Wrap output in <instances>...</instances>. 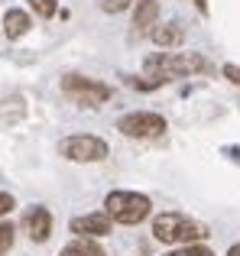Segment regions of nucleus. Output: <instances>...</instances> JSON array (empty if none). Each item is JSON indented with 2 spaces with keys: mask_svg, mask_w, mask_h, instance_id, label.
Wrapping results in <instances>:
<instances>
[{
  "mask_svg": "<svg viewBox=\"0 0 240 256\" xmlns=\"http://www.w3.org/2000/svg\"><path fill=\"white\" fill-rule=\"evenodd\" d=\"M110 224H114V220H110L104 211L82 214V218H72V234H75V237L98 240V237H108V234H110Z\"/></svg>",
  "mask_w": 240,
  "mask_h": 256,
  "instance_id": "obj_7",
  "label": "nucleus"
},
{
  "mask_svg": "<svg viewBox=\"0 0 240 256\" xmlns=\"http://www.w3.org/2000/svg\"><path fill=\"white\" fill-rule=\"evenodd\" d=\"M152 237L159 244H172V246H188V244H202L208 240V227L202 220H192L178 211H166L152 220Z\"/></svg>",
  "mask_w": 240,
  "mask_h": 256,
  "instance_id": "obj_1",
  "label": "nucleus"
},
{
  "mask_svg": "<svg viewBox=\"0 0 240 256\" xmlns=\"http://www.w3.org/2000/svg\"><path fill=\"white\" fill-rule=\"evenodd\" d=\"M152 42L162 46V49H178L185 42V30L182 23H162V26H152Z\"/></svg>",
  "mask_w": 240,
  "mask_h": 256,
  "instance_id": "obj_8",
  "label": "nucleus"
},
{
  "mask_svg": "<svg viewBox=\"0 0 240 256\" xmlns=\"http://www.w3.org/2000/svg\"><path fill=\"white\" fill-rule=\"evenodd\" d=\"M62 256H104V250H101V244L91 240V237H75L72 244L62 246Z\"/></svg>",
  "mask_w": 240,
  "mask_h": 256,
  "instance_id": "obj_11",
  "label": "nucleus"
},
{
  "mask_svg": "<svg viewBox=\"0 0 240 256\" xmlns=\"http://www.w3.org/2000/svg\"><path fill=\"white\" fill-rule=\"evenodd\" d=\"M16 208V201H13V194H6V192H0V218H6V214Z\"/></svg>",
  "mask_w": 240,
  "mask_h": 256,
  "instance_id": "obj_16",
  "label": "nucleus"
},
{
  "mask_svg": "<svg viewBox=\"0 0 240 256\" xmlns=\"http://www.w3.org/2000/svg\"><path fill=\"white\" fill-rule=\"evenodd\" d=\"M133 0H101V10L104 13H120V10H126Z\"/></svg>",
  "mask_w": 240,
  "mask_h": 256,
  "instance_id": "obj_15",
  "label": "nucleus"
},
{
  "mask_svg": "<svg viewBox=\"0 0 240 256\" xmlns=\"http://www.w3.org/2000/svg\"><path fill=\"white\" fill-rule=\"evenodd\" d=\"M62 91L82 107H98V104H104V100L110 98V84L98 82V78H84V75H65L62 78Z\"/></svg>",
  "mask_w": 240,
  "mask_h": 256,
  "instance_id": "obj_4",
  "label": "nucleus"
},
{
  "mask_svg": "<svg viewBox=\"0 0 240 256\" xmlns=\"http://www.w3.org/2000/svg\"><path fill=\"white\" fill-rule=\"evenodd\" d=\"M228 256H240V244H234V246H230V250H228Z\"/></svg>",
  "mask_w": 240,
  "mask_h": 256,
  "instance_id": "obj_18",
  "label": "nucleus"
},
{
  "mask_svg": "<svg viewBox=\"0 0 240 256\" xmlns=\"http://www.w3.org/2000/svg\"><path fill=\"white\" fill-rule=\"evenodd\" d=\"M117 130L130 140H152V136H162L166 133V117L162 114H152V110H133V114H124L117 120Z\"/></svg>",
  "mask_w": 240,
  "mask_h": 256,
  "instance_id": "obj_5",
  "label": "nucleus"
},
{
  "mask_svg": "<svg viewBox=\"0 0 240 256\" xmlns=\"http://www.w3.org/2000/svg\"><path fill=\"white\" fill-rule=\"evenodd\" d=\"M104 214H108L114 224H143L146 218L152 214V201L146 194H136V192H110L104 198Z\"/></svg>",
  "mask_w": 240,
  "mask_h": 256,
  "instance_id": "obj_2",
  "label": "nucleus"
},
{
  "mask_svg": "<svg viewBox=\"0 0 240 256\" xmlns=\"http://www.w3.org/2000/svg\"><path fill=\"white\" fill-rule=\"evenodd\" d=\"M30 13L26 10H6V16H4V32H6V39H20V36H26L30 32Z\"/></svg>",
  "mask_w": 240,
  "mask_h": 256,
  "instance_id": "obj_10",
  "label": "nucleus"
},
{
  "mask_svg": "<svg viewBox=\"0 0 240 256\" xmlns=\"http://www.w3.org/2000/svg\"><path fill=\"white\" fill-rule=\"evenodd\" d=\"M224 78H228L230 84H240V65H224Z\"/></svg>",
  "mask_w": 240,
  "mask_h": 256,
  "instance_id": "obj_17",
  "label": "nucleus"
},
{
  "mask_svg": "<svg viewBox=\"0 0 240 256\" xmlns=\"http://www.w3.org/2000/svg\"><path fill=\"white\" fill-rule=\"evenodd\" d=\"M159 20V0H136V10H133V26H136V32H152V26H156Z\"/></svg>",
  "mask_w": 240,
  "mask_h": 256,
  "instance_id": "obj_9",
  "label": "nucleus"
},
{
  "mask_svg": "<svg viewBox=\"0 0 240 256\" xmlns=\"http://www.w3.org/2000/svg\"><path fill=\"white\" fill-rule=\"evenodd\" d=\"M162 256H214V250H208V246H202V244H188V246H178V250L162 253Z\"/></svg>",
  "mask_w": 240,
  "mask_h": 256,
  "instance_id": "obj_12",
  "label": "nucleus"
},
{
  "mask_svg": "<svg viewBox=\"0 0 240 256\" xmlns=\"http://www.w3.org/2000/svg\"><path fill=\"white\" fill-rule=\"evenodd\" d=\"M30 6H32V13H39L42 20L56 16V10H58V4H56V0H30Z\"/></svg>",
  "mask_w": 240,
  "mask_h": 256,
  "instance_id": "obj_13",
  "label": "nucleus"
},
{
  "mask_svg": "<svg viewBox=\"0 0 240 256\" xmlns=\"http://www.w3.org/2000/svg\"><path fill=\"white\" fill-rule=\"evenodd\" d=\"M58 152H62L68 162H101L108 159V143L94 133H75V136H65L58 143Z\"/></svg>",
  "mask_w": 240,
  "mask_h": 256,
  "instance_id": "obj_3",
  "label": "nucleus"
},
{
  "mask_svg": "<svg viewBox=\"0 0 240 256\" xmlns=\"http://www.w3.org/2000/svg\"><path fill=\"white\" fill-rule=\"evenodd\" d=\"M23 230H26V237H30L32 244H46V240L52 237V214H49V208L32 204L30 211L23 214Z\"/></svg>",
  "mask_w": 240,
  "mask_h": 256,
  "instance_id": "obj_6",
  "label": "nucleus"
},
{
  "mask_svg": "<svg viewBox=\"0 0 240 256\" xmlns=\"http://www.w3.org/2000/svg\"><path fill=\"white\" fill-rule=\"evenodd\" d=\"M13 237H16V230H13V224H6V220H0V256L10 253L13 246Z\"/></svg>",
  "mask_w": 240,
  "mask_h": 256,
  "instance_id": "obj_14",
  "label": "nucleus"
}]
</instances>
